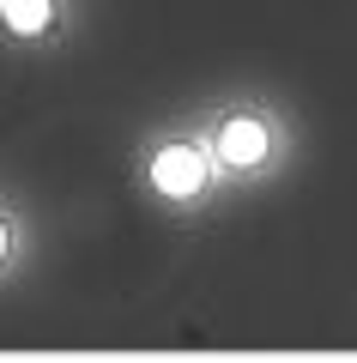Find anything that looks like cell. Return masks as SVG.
Segmentation results:
<instances>
[{"label":"cell","instance_id":"7a4b0ae2","mask_svg":"<svg viewBox=\"0 0 357 363\" xmlns=\"http://www.w3.org/2000/svg\"><path fill=\"white\" fill-rule=\"evenodd\" d=\"M218 145H224L230 164H260V157H267V128H260L255 116H230Z\"/></svg>","mask_w":357,"mask_h":363},{"label":"cell","instance_id":"277c9868","mask_svg":"<svg viewBox=\"0 0 357 363\" xmlns=\"http://www.w3.org/2000/svg\"><path fill=\"white\" fill-rule=\"evenodd\" d=\"M0 255H6V224H0Z\"/></svg>","mask_w":357,"mask_h":363},{"label":"cell","instance_id":"6da1fadb","mask_svg":"<svg viewBox=\"0 0 357 363\" xmlns=\"http://www.w3.org/2000/svg\"><path fill=\"white\" fill-rule=\"evenodd\" d=\"M152 182L164 194H194V188H206V157L194 145H170V152H158Z\"/></svg>","mask_w":357,"mask_h":363},{"label":"cell","instance_id":"3957f363","mask_svg":"<svg viewBox=\"0 0 357 363\" xmlns=\"http://www.w3.org/2000/svg\"><path fill=\"white\" fill-rule=\"evenodd\" d=\"M6 25H13L18 37H37V30L49 25V0H6Z\"/></svg>","mask_w":357,"mask_h":363}]
</instances>
